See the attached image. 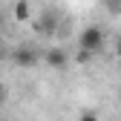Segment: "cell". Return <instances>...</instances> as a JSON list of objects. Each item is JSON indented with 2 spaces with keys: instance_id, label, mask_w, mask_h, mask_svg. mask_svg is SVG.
Returning <instances> with one entry per match:
<instances>
[{
  "instance_id": "3957f363",
  "label": "cell",
  "mask_w": 121,
  "mask_h": 121,
  "mask_svg": "<svg viewBox=\"0 0 121 121\" xmlns=\"http://www.w3.org/2000/svg\"><path fill=\"white\" fill-rule=\"evenodd\" d=\"M38 49L35 46H17L12 52V60H14V66H23V69H29V66H35L38 64Z\"/></svg>"
},
{
  "instance_id": "52a82bcc",
  "label": "cell",
  "mask_w": 121,
  "mask_h": 121,
  "mask_svg": "<svg viewBox=\"0 0 121 121\" xmlns=\"http://www.w3.org/2000/svg\"><path fill=\"white\" fill-rule=\"evenodd\" d=\"M78 121H98V115H95V112H81Z\"/></svg>"
},
{
  "instance_id": "277c9868",
  "label": "cell",
  "mask_w": 121,
  "mask_h": 121,
  "mask_svg": "<svg viewBox=\"0 0 121 121\" xmlns=\"http://www.w3.org/2000/svg\"><path fill=\"white\" fill-rule=\"evenodd\" d=\"M43 64L46 66H52V69H64L66 64H69V55L64 52V49H58V46H52L46 55H43Z\"/></svg>"
},
{
  "instance_id": "ba28073f",
  "label": "cell",
  "mask_w": 121,
  "mask_h": 121,
  "mask_svg": "<svg viewBox=\"0 0 121 121\" xmlns=\"http://www.w3.org/2000/svg\"><path fill=\"white\" fill-rule=\"evenodd\" d=\"M6 101V86H3V81H0V104Z\"/></svg>"
},
{
  "instance_id": "30bf717a",
  "label": "cell",
  "mask_w": 121,
  "mask_h": 121,
  "mask_svg": "<svg viewBox=\"0 0 121 121\" xmlns=\"http://www.w3.org/2000/svg\"><path fill=\"white\" fill-rule=\"evenodd\" d=\"M0 60H3V46H0Z\"/></svg>"
},
{
  "instance_id": "8992f818",
  "label": "cell",
  "mask_w": 121,
  "mask_h": 121,
  "mask_svg": "<svg viewBox=\"0 0 121 121\" xmlns=\"http://www.w3.org/2000/svg\"><path fill=\"white\" fill-rule=\"evenodd\" d=\"M89 58H92V52H86V49H78V55H75V64H89Z\"/></svg>"
},
{
  "instance_id": "9c48e42d",
  "label": "cell",
  "mask_w": 121,
  "mask_h": 121,
  "mask_svg": "<svg viewBox=\"0 0 121 121\" xmlns=\"http://www.w3.org/2000/svg\"><path fill=\"white\" fill-rule=\"evenodd\" d=\"M115 55L121 58V38H118V43H115Z\"/></svg>"
},
{
  "instance_id": "5b68a950",
  "label": "cell",
  "mask_w": 121,
  "mask_h": 121,
  "mask_svg": "<svg viewBox=\"0 0 121 121\" xmlns=\"http://www.w3.org/2000/svg\"><path fill=\"white\" fill-rule=\"evenodd\" d=\"M12 14H14V20L26 23L29 17H32V9H29V0H14V6H12Z\"/></svg>"
},
{
  "instance_id": "6da1fadb",
  "label": "cell",
  "mask_w": 121,
  "mask_h": 121,
  "mask_svg": "<svg viewBox=\"0 0 121 121\" xmlns=\"http://www.w3.org/2000/svg\"><path fill=\"white\" fill-rule=\"evenodd\" d=\"M104 40H107V38H104V29L101 26H86L84 29V32L78 35V49H86V52H101L104 49Z\"/></svg>"
},
{
  "instance_id": "7a4b0ae2",
  "label": "cell",
  "mask_w": 121,
  "mask_h": 121,
  "mask_svg": "<svg viewBox=\"0 0 121 121\" xmlns=\"http://www.w3.org/2000/svg\"><path fill=\"white\" fill-rule=\"evenodd\" d=\"M55 26H58V14L52 9L40 12L38 17H35V23H32V29H35L38 35H55Z\"/></svg>"
}]
</instances>
